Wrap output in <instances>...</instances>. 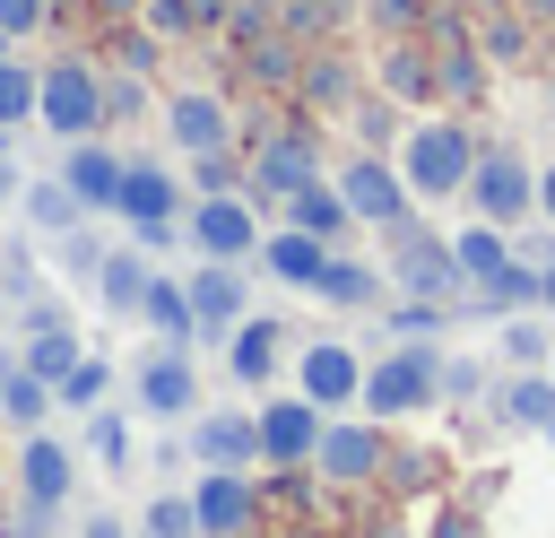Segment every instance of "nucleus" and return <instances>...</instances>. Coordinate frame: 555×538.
<instances>
[{"label": "nucleus", "instance_id": "nucleus-14", "mask_svg": "<svg viewBox=\"0 0 555 538\" xmlns=\"http://www.w3.org/2000/svg\"><path fill=\"white\" fill-rule=\"evenodd\" d=\"M191 503H199V538H243L260 521V486L243 469H199L191 477Z\"/></svg>", "mask_w": 555, "mask_h": 538}, {"label": "nucleus", "instance_id": "nucleus-31", "mask_svg": "<svg viewBox=\"0 0 555 538\" xmlns=\"http://www.w3.org/2000/svg\"><path fill=\"white\" fill-rule=\"evenodd\" d=\"M139 538H199V503H191V486H156L147 512H139Z\"/></svg>", "mask_w": 555, "mask_h": 538}, {"label": "nucleus", "instance_id": "nucleus-18", "mask_svg": "<svg viewBox=\"0 0 555 538\" xmlns=\"http://www.w3.org/2000/svg\"><path fill=\"white\" fill-rule=\"evenodd\" d=\"M182 208H191V191L173 182V165H156V156H130V165H121V200H113V217L147 226V217H182Z\"/></svg>", "mask_w": 555, "mask_h": 538}, {"label": "nucleus", "instance_id": "nucleus-13", "mask_svg": "<svg viewBox=\"0 0 555 538\" xmlns=\"http://www.w3.org/2000/svg\"><path fill=\"white\" fill-rule=\"evenodd\" d=\"M182 451L199 469H260V417L251 408H199L182 425Z\"/></svg>", "mask_w": 555, "mask_h": 538}, {"label": "nucleus", "instance_id": "nucleus-39", "mask_svg": "<svg viewBox=\"0 0 555 538\" xmlns=\"http://www.w3.org/2000/svg\"><path fill=\"white\" fill-rule=\"evenodd\" d=\"M434 321H442V304H399V312H390V330H408V338H425Z\"/></svg>", "mask_w": 555, "mask_h": 538}, {"label": "nucleus", "instance_id": "nucleus-43", "mask_svg": "<svg viewBox=\"0 0 555 538\" xmlns=\"http://www.w3.org/2000/svg\"><path fill=\"white\" fill-rule=\"evenodd\" d=\"M538 312H555V260L538 269Z\"/></svg>", "mask_w": 555, "mask_h": 538}, {"label": "nucleus", "instance_id": "nucleus-35", "mask_svg": "<svg viewBox=\"0 0 555 538\" xmlns=\"http://www.w3.org/2000/svg\"><path fill=\"white\" fill-rule=\"evenodd\" d=\"M87 451H95L104 469H121V460H130V425H121L113 408H95V417H87Z\"/></svg>", "mask_w": 555, "mask_h": 538}, {"label": "nucleus", "instance_id": "nucleus-34", "mask_svg": "<svg viewBox=\"0 0 555 538\" xmlns=\"http://www.w3.org/2000/svg\"><path fill=\"white\" fill-rule=\"evenodd\" d=\"M104 390H113V364H104V356L87 347V356H78V364L61 373V390H52V399H61V408H95Z\"/></svg>", "mask_w": 555, "mask_h": 538}, {"label": "nucleus", "instance_id": "nucleus-25", "mask_svg": "<svg viewBox=\"0 0 555 538\" xmlns=\"http://www.w3.org/2000/svg\"><path fill=\"white\" fill-rule=\"evenodd\" d=\"M139 321H147L165 347H208V330H199V312H191V286H182L173 269H156V278H147V304H139Z\"/></svg>", "mask_w": 555, "mask_h": 538}, {"label": "nucleus", "instance_id": "nucleus-46", "mask_svg": "<svg viewBox=\"0 0 555 538\" xmlns=\"http://www.w3.org/2000/svg\"><path fill=\"white\" fill-rule=\"evenodd\" d=\"M95 9H104V17H121V9H130V0H95Z\"/></svg>", "mask_w": 555, "mask_h": 538}, {"label": "nucleus", "instance_id": "nucleus-1", "mask_svg": "<svg viewBox=\"0 0 555 538\" xmlns=\"http://www.w3.org/2000/svg\"><path fill=\"white\" fill-rule=\"evenodd\" d=\"M477 148H486V130H477L460 104H451V113H416V121L399 130V174H408L416 200H460L468 174H477Z\"/></svg>", "mask_w": 555, "mask_h": 538}, {"label": "nucleus", "instance_id": "nucleus-17", "mask_svg": "<svg viewBox=\"0 0 555 538\" xmlns=\"http://www.w3.org/2000/svg\"><path fill=\"white\" fill-rule=\"evenodd\" d=\"M304 174H321V156H312V130H278V139H269V148L243 165V191H251V200H286Z\"/></svg>", "mask_w": 555, "mask_h": 538}, {"label": "nucleus", "instance_id": "nucleus-44", "mask_svg": "<svg viewBox=\"0 0 555 538\" xmlns=\"http://www.w3.org/2000/svg\"><path fill=\"white\" fill-rule=\"evenodd\" d=\"M9 373H17V347H0V390H9Z\"/></svg>", "mask_w": 555, "mask_h": 538}, {"label": "nucleus", "instance_id": "nucleus-6", "mask_svg": "<svg viewBox=\"0 0 555 538\" xmlns=\"http://www.w3.org/2000/svg\"><path fill=\"white\" fill-rule=\"evenodd\" d=\"M382 278L390 286H416V295H451L460 269H451V234H434L416 208L382 226Z\"/></svg>", "mask_w": 555, "mask_h": 538}, {"label": "nucleus", "instance_id": "nucleus-10", "mask_svg": "<svg viewBox=\"0 0 555 538\" xmlns=\"http://www.w3.org/2000/svg\"><path fill=\"white\" fill-rule=\"evenodd\" d=\"M295 390L312 399V408H364V356L347 347V338H304L295 347Z\"/></svg>", "mask_w": 555, "mask_h": 538}, {"label": "nucleus", "instance_id": "nucleus-28", "mask_svg": "<svg viewBox=\"0 0 555 538\" xmlns=\"http://www.w3.org/2000/svg\"><path fill=\"white\" fill-rule=\"evenodd\" d=\"M494 356H503V364H546V356H555V312H538V304L503 312V330H494Z\"/></svg>", "mask_w": 555, "mask_h": 538}, {"label": "nucleus", "instance_id": "nucleus-4", "mask_svg": "<svg viewBox=\"0 0 555 538\" xmlns=\"http://www.w3.org/2000/svg\"><path fill=\"white\" fill-rule=\"evenodd\" d=\"M477 217H494V226H538V165L512 148V139H486L477 148V174H468V191H460Z\"/></svg>", "mask_w": 555, "mask_h": 538}, {"label": "nucleus", "instance_id": "nucleus-11", "mask_svg": "<svg viewBox=\"0 0 555 538\" xmlns=\"http://www.w3.org/2000/svg\"><path fill=\"white\" fill-rule=\"evenodd\" d=\"M156 130L173 139V156H217V148H234V113H225L217 87H182V95H165V104H156Z\"/></svg>", "mask_w": 555, "mask_h": 538}, {"label": "nucleus", "instance_id": "nucleus-36", "mask_svg": "<svg viewBox=\"0 0 555 538\" xmlns=\"http://www.w3.org/2000/svg\"><path fill=\"white\" fill-rule=\"evenodd\" d=\"M442 399H486V364L477 356H442Z\"/></svg>", "mask_w": 555, "mask_h": 538}, {"label": "nucleus", "instance_id": "nucleus-12", "mask_svg": "<svg viewBox=\"0 0 555 538\" xmlns=\"http://www.w3.org/2000/svg\"><path fill=\"white\" fill-rule=\"evenodd\" d=\"M130 390H139V417L191 425V417H199V364H191V347H156V356L130 373Z\"/></svg>", "mask_w": 555, "mask_h": 538}, {"label": "nucleus", "instance_id": "nucleus-48", "mask_svg": "<svg viewBox=\"0 0 555 538\" xmlns=\"http://www.w3.org/2000/svg\"><path fill=\"white\" fill-rule=\"evenodd\" d=\"M546 451H555V425H546Z\"/></svg>", "mask_w": 555, "mask_h": 538}, {"label": "nucleus", "instance_id": "nucleus-19", "mask_svg": "<svg viewBox=\"0 0 555 538\" xmlns=\"http://www.w3.org/2000/svg\"><path fill=\"white\" fill-rule=\"evenodd\" d=\"M182 286H191V312H199L208 338H225L243 321V260H208L199 252V269H182Z\"/></svg>", "mask_w": 555, "mask_h": 538}, {"label": "nucleus", "instance_id": "nucleus-29", "mask_svg": "<svg viewBox=\"0 0 555 538\" xmlns=\"http://www.w3.org/2000/svg\"><path fill=\"white\" fill-rule=\"evenodd\" d=\"M321 304H338V312H356V304H382V269H364V260H347V252H330V269H321V286H312Z\"/></svg>", "mask_w": 555, "mask_h": 538}, {"label": "nucleus", "instance_id": "nucleus-9", "mask_svg": "<svg viewBox=\"0 0 555 538\" xmlns=\"http://www.w3.org/2000/svg\"><path fill=\"white\" fill-rule=\"evenodd\" d=\"M330 182L347 191L356 226H390V217H408V208H416V191H408L399 156H382V148H356V156H347V165H338Z\"/></svg>", "mask_w": 555, "mask_h": 538}, {"label": "nucleus", "instance_id": "nucleus-20", "mask_svg": "<svg viewBox=\"0 0 555 538\" xmlns=\"http://www.w3.org/2000/svg\"><path fill=\"white\" fill-rule=\"evenodd\" d=\"M121 165H130V156H113L104 139H69V156H61V182L87 200V217H113V200H121Z\"/></svg>", "mask_w": 555, "mask_h": 538}, {"label": "nucleus", "instance_id": "nucleus-24", "mask_svg": "<svg viewBox=\"0 0 555 538\" xmlns=\"http://www.w3.org/2000/svg\"><path fill=\"white\" fill-rule=\"evenodd\" d=\"M451 269H460V286H486V278H503V269H512V226H494V217H468V226H451Z\"/></svg>", "mask_w": 555, "mask_h": 538}, {"label": "nucleus", "instance_id": "nucleus-32", "mask_svg": "<svg viewBox=\"0 0 555 538\" xmlns=\"http://www.w3.org/2000/svg\"><path fill=\"white\" fill-rule=\"evenodd\" d=\"M78 356H87V338H78L69 321H52V330H35V338H26V373H43L52 390H61V373H69Z\"/></svg>", "mask_w": 555, "mask_h": 538}, {"label": "nucleus", "instance_id": "nucleus-50", "mask_svg": "<svg viewBox=\"0 0 555 538\" xmlns=\"http://www.w3.org/2000/svg\"><path fill=\"white\" fill-rule=\"evenodd\" d=\"M243 538H251V529H243Z\"/></svg>", "mask_w": 555, "mask_h": 538}, {"label": "nucleus", "instance_id": "nucleus-15", "mask_svg": "<svg viewBox=\"0 0 555 538\" xmlns=\"http://www.w3.org/2000/svg\"><path fill=\"white\" fill-rule=\"evenodd\" d=\"M69 486H78V460H69V443L61 434H26V451H17V503H35V512H61L69 503Z\"/></svg>", "mask_w": 555, "mask_h": 538}, {"label": "nucleus", "instance_id": "nucleus-49", "mask_svg": "<svg viewBox=\"0 0 555 538\" xmlns=\"http://www.w3.org/2000/svg\"><path fill=\"white\" fill-rule=\"evenodd\" d=\"M546 373H555V356H546Z\"/></svg>", "mask_w": 555, "mask_h": 538}, {"label": "nucleus", "instance_id": "nucleus-5", "mask_svg": "<svg viewBox=\"0 0 555 538\" xmlns=\"http://www.w3.org/2000/svg\"><path fill=\"white\" fill-rule=\"evenodd\" d=\"M312 477L321 486H382L390 477V434H382V417H330L321 425V443H312Z\"/></svg>", "mask_w": 555, "mask_h": 538}, {"label": "nucleus", "instance_id": "nucleus-21", "mask_svg": "<svg viewBox=\"0 0 555 538\" xmlns=\"http://www.w3.org/2000/svg\"><path fill=\"white\" fill-rule=\"evenodd\" d=\"M330 252H338V243H321V234H304V226H278V234H260V252H251V260H260L278 286H304V295H312V286H321V269H330Z\"/></svg>", "mask_w": 555, "mask_h": 538}, {"label": "nucleus", "instance_id": "nucleus-23", "mask_svg": "<svg viewBox=\"0 0 555 538\" xmlns=\"http://www.w3.org/2000/svg\"><path fill=\"white\" fill-rule=\"evenodd\" d=\"M494 417H503L512 434H546V425H555V373H546V364H512V373L494 382Z\"/></svg>", "mask_w": 555, "mask_h": 538}, {"label": "nucleus", "instance_id": "nucleus-7", "mask_svg": "<svg viewBox=\"0 0 555 538\" xmlns=\"http://www.w3.org/2000/svg\"><path fill=\"white\" fill-rule=\"evenodd\" d=\"M182 234H191V252H208V260H251V252H260V208H251V191H191Z\"/></svg>", "mask_w": 555, "mask_h": 538}, {"label": "nucleus", "instance_id": "nucleus-41", "mask_svg": "<svg viewBox=\"0 0 555 538\" xmlns=\"http://www.w3.org/2000/svg\"><path fill=\"white\" fill-rule=\"evenodd\" d=\"M538 226H555V156L538 165Z\"/></svg>", "mask_w": 555, "mask_h": 538}, {"label": "nucleus", "instance_id": "nucleus-42", "mask_svg": "<svg viewBox=\"0 0 555 538\" xmlns=\"http://www.w3.org/2000/svg\"><path fill=\"white\" fill-rule=\"evenodd\" d=\"M78 538H139V529H130V521H113V512H95V521H87Z\"/></svg>", "mask_w": 555, "mask_h": 538}, {"label": "nucleus", "instance_id": "nucleus-45", "mask_svg": "<svg viewBox=\"0 0 555 538\" xmlns=\"http://www.w3.org/2000/svg\"><path fill=\"white\" fill-rule=\"evenodd\" d=\"M9 52H17V35H9V26H0V61H9Z\"/></svg>", "mask_w": 555, "mask_h": 538}, {"label": "nucleus", "instance_id": "nucleus-22", "mask_svg": "<svg viewBox=\"0 0 555 538\" xmlns=\"http://www.w3.org/2000/svg\"><path fill=\"white\" fill-rule=\"evenodd\" d=\"M147 278H156V260L130 243V252H104V260L87 269V295H95L113 321H139V304H147Z\"/></svg>", "mask_w": 555, "mask_h": 538}, {"label": "nucleus", "instance_id": "nucleus-3", "mask_svg": "<svg viewBox=\"0 0 555 538\" xmlns=\"http://www.w3.org/2000/svg\"><path fill=\"white\" fill-rule=\"evenodd\" d=\"M35 130H52L61 148H69V139H95V130H104V69H95L87 52H69V61H43Z\"/></svg>", "mask_w": 555, "mask_h": 538}, {"label": "nucleus", "instance_id": "nucleus-2", "mask_svg": "<svg viewBox=\"0 0 555 538\" xmlns=\"http://www.w3.org/2000/svg\"><path fill=\"white\" fill-rule=\"evenodd\" d=\"M364 408H373L382 425H399V417H425V408H442V356H434L425 338H408V347L373 356V364H364Z\"/></svg>", "mask_w": 555, "mask_h": 538}, {"label": "nucleus", "instance_id": "nucleus-30", "mask_svg": "<svg viewBox=\"0 0 555 538\" xmlns=\"http://www.w3.org/2000/svg\"><path fill=\"white\" fill-rule=\"evenodd\" d=\"M52 408H61V399H52V382H43V373H26V356H17V373H9V390H0V417H9L17 434H35Z\"/></svg>", "mask_w": 555, "mask_h": 538}, {"label": "nucleus", "instance_id": "nucleus-40", "mask_svg": "<svg viewBox=\"0 0 555 538\" xmlns=\"http://www.w3.org/2000/svg\"><path fill=\"white\" fill-rule=\"evenodd\" d=\"M17 191H26V165H17V156H9V148H0V208H9V200H17Z\"/></svg>", "mask_w": 555, "mask_h": 538}, {"label": "nucleus", "instance_id": "nucleus-16", "mask_svg": "<svg viewBox=\"0 0 555 538\" xmlns=\"http://www.w3.org/2000/svg\"><path fill=\"white\" fill-rule=\"evenodd\" d=\"M278 364H286V321H260V312H243L234 330H225V373L260 399L269 382H278Z\"/></svg>", "mask_w": 555, "mask_h": 538}, {"label": "nucleus", "instance_id": "nucleus-8", "mask_svg": "<svg viewBox=\"0 0 555 538\" xmlns=\"http://www.w3.org/2000/svg\"><path fill=\"white\" fill-rule=\"evenodd\" d=\"M260 469H312V443L330 425V408H312L304 390H260Z\"/></svg>", "mask_w": 555, "mask_h": 538}, {"label": "nucleus", "instance_id": "nucleus-27", "mask_svg": "<svg viewBox=\"0 0 555 538\" xmlns=\"http://www.w3.org/2000/svg\"><path fill=\"white\" fill-rule=\"evenodd\" d=\"M17 208H26V226H35V234H52V243L87 226V200H78V191H69L61 174H26V191H17Z\"/></svg>", "mask_w": 555, "mask_h": 538}, {"label": "nucleus", "instance_id": "nucleus-26", "mask_svg": "<svg viewBox=\"0 0 555 538\" xmlns=\"http://www.w3.org/2000/svg\"><path fill=\"white\" fill-rule=\"evenodd\" d=\"M286 226H304V234H321V243H338V234L356 226V208H347V191H338L330 174H304V182L286 191Z\"/></svg>", "mask_w": 555, "mask_h": 538}, {"label": "nucleus", "instance_id": "nucleus-33", "mask_svg": "<svg viewBox=\"0 0 555 538\" xmlns=\"http://www.w3.org/2000/svg\"><path fill=\"white\" fill-rule=\"evenodd\" d=\"M156 104H147V69H104V130H121V121H147Z\"/></svg>", "mask_w": 555, "mask_h": 538}, {"label": "nucleus", "instance_id": "nucleus-38", "mask_svg": "<svg viewBox=\"0 0 555 538\" xmlns=\"http://www.w3.org/2000/svg\"><path fill=\"white\" fill-rule=\"evenodd\" d=\"M425 538H477V512H468V503H442V512H434V529H425Z\"/></svg>", "mask_w": 555, "mask_h": 538}, {"label": "nucleus", "instance_id": "nucleus-37", "mask_svg": "<svg viewBox=\"0 0 555 538\" xmlns=\"http://www.w3.org/2000/svg\"><path fill=\"white\" fill-rule=\"evenodd\" d=\"M43 17H52V0H0V26H9L17 43H26V35L43 26Z\"/></svg>", "mask_w": 555, "mask_h": 538}, {"label": "nucleus", "instance_id": "nucleus-47", "mask_svg": "<svg viewBox=\"0 0 555 538\" xmlns=\"http://www.w3.org/2000/svg\"><path fill=\"white\" fill-rule=\"evenodd\" d=\"M373 538H399V529H373Z\"/></svg>", "mask_w": 555, "mask_h": 538}]
</instances>
